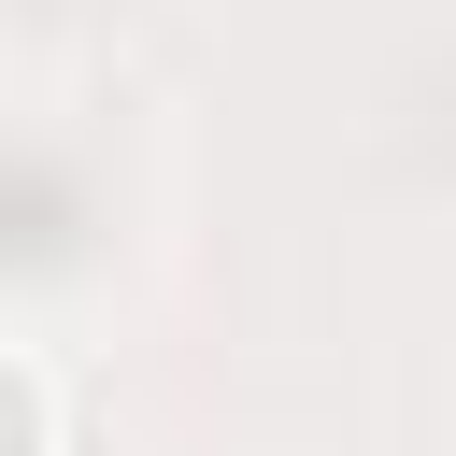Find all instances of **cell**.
<instances>
[{"mask_svg": "<svg viewBox=\"0 0 456 456\" xmlns=\"http://www.w3.org/2000/svg\"><path fill=\"white\" fill-rule=\"evenodd\" d=\"M43 442H57V413H43V370L0 342V456H43Z\"/></svg>", "mask_w": 456, "mask_h": 456, "instance_id": "1", "label": "cell"}]
</instances>
